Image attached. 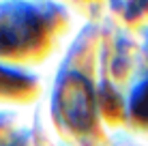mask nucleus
<instances>
[{"mask_svg":"<svg viewBox=\"0 0 148 146\" xmlns=\"http://www.w3.org/2000/svg\"><path fill=\"white\" fill-rule=\"evenodd\" d=\"M47 32V17L24 2L0 7V56H22L39 47Z\"/></svg>","mask_w":148,"mask_h":146,"instance_id":"1","label":"nucleus"},{"mask_svg":"<svg viewBox=\"0 0 148 146\" xmlns=\"http://www.w3.org/2000/svg\"><path fill=\"white\" fill-rule=\"evenodd\" d=\"M58 105L69 127L77 129V131H86L92 125V90L82 75L71 73L62 82L58 93Z\"/></svg>","mask_w":148,"mask_h":146,"instance_id":"2","label":"nucleus"},{"mask_svg":"<svg viewBox=\"0 0 148 146\" xmlns=\"http://www.w3.org/2000/svg\"><path fill=\"white\" fill-rule=\"evenodd\" d=\"M131 108H133V116H137L142 123H148V82L133 93Z\"/></svg>","mask_w":148,"mask_h":146,"instance_id":"3","label":"nucleus"},{"mask_svg":"<svg viewBox=\"0 0 148 146\" xmlns=\"http://www.w3.org/2000/svg\"><path fill=\"white\" fill-rule=\"evenodd\" d=\"M17 80H22V77H13V75H9L7 71H2L0 69V88H15L17 90Z\"/></svg>","mask_w":148,"mask_h":146,"instance_id":"4","label":"nucleus"}]
</instances>
